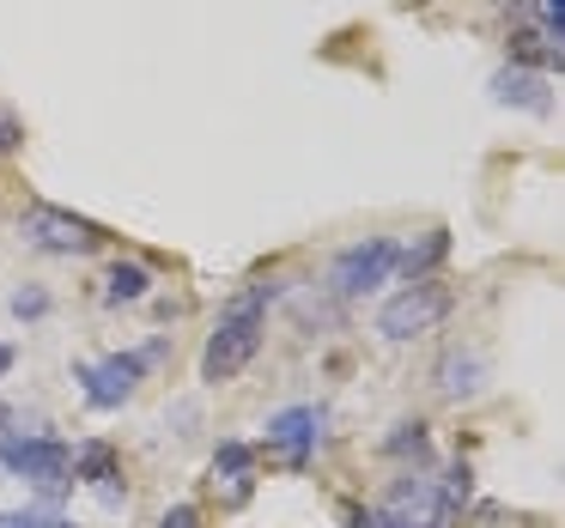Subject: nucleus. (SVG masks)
Segmentation results:
<instances>
[{
	"instance_id": "4468645a",
	"label": "nucleus",
	"mask_w": 565,
	"mask_h": 528,
	"mask_svg": "<svg viewBox=\"0 0 565 528\" xmlns=\"http://www.w3.org/2000/svg\"><path fill=\"white\" fill-rule=\"evenodd\" d=\"M383 450H390V455H414V462H419V455H426V425H419V419H407V425H395Z\"/></svg>"
},
{
	"instance_id": "423d86ee",
	"label": "nucleus",
	"mask_w": 565,
	"mask_h": 528,
	"mask_svg": "<svg viewBox=\"0 0 565 528\" xmlns=\"http://www.w3.org/2000/svg\"><path fill=\"white\" fill-rule=\"evenodd\" d=\"M25 237L38 249H50V256H92V249L104 244L98 225L74 219V213H62V207H31L25 213Z\"/></svg>"
},
{
	"instance_id": "2eb2a0df",
	"label": "nucleus",
	"mask_w": 565,
	"mask_h": 528,
	"mask_svg": "<svg viewBox=\"0 0 565 528\" xmlns=\"http://www.w3.org/2000/svg\"><path fill=\"white\" fill-rule=\"evenodd\" d=\"M13 316H25V322L50 316V292H38V285H25V292H13Z\"/></svg>"
},
{
	"instance_id": "9b49d317",
	"label": "nucleus",
	"mask_w": 565,
	"mask_h": 528,
	"mask_svg": "<svg viewBox=\"0 0 565 528\" xmlns=\"http://www.w3.org/2000/svg\"><path fill=\"white\" fill-rule=\"evenodd\" d=\"M444 256H450V231H426L419 244L395 249V268H402L407 280H426V268H438Z\"/></svg>"
},
{
	"instance_id": "ddd939ff",
	"label": "nucleus",
	"mask_w": 565,
	"mask_h": 528,
	"mask_svg": "<svg viewBox=\"0 0 565 528\" xmlns=\"http://www.w3.org/2000/svg\"><path fill=\"white\" fill-rule=\"evenodd\" d=\"M0 528H74L55 504H25V510H0Z\"/></svg>"
},
{
	"instance_id": "9d476101",
	"label": "nucleus",
	"mask_w": 565,
	"mask_h": 528,
	"mask_svg": "<svg viewBox=\"0 0 565 528\" xmlns=\"http://www.w3.org/2000/svg\"><path fill=\"white\" fill-rule=\"evenodd\" d=\"M492 98L523 104V110H547V91H541V79L529 74V67H504V74H492Z\"/></svg>"
},
{
	"instance_id": "f3484780",
	"label": "nucleus",
	"mask_w": 565,
	"mask_h": 528,
	"mask_svg": "<svg viewBox=\"0 0 565 528\" xmlns=\"http://www.w3.org/2000/svg\"><path fill=\"white\" fill-rule=\"evenodd\" d=\"M19 140H25V122H19L13 110H0V152H13Z\"/></svg>"
},
{
	"instance_id": "7ed1b4c3",
	"label": "nucleus",
	"mask_w": 565,
	"mask_h": 528,
	"mask_svg": "<svg viewBox=\"0 0 565 528\" xmlns=\"http://www.w3.org/2000/svg\"><path fill=\"white\" fill-rule=\"evenodd\" d=\"M444 316H450V292H444L438 280H414L407 292H395L390 304L377 310V334L383 341H414V334L438 328Z\"/></svg>"
},
{
	"instance_id": "f257e3e1",
	"label": "nucleus",
	"mask_w": 565,
	"mask_h": 528,
	"mask_svg": "<svg viewBox=\"0 0 565 528\" xmlns=\"http://www.w3.org/2000/svg\"><path fill=\"white\" fill-rule=\"evenodd\" d=\"M280 298V285L274 280H256L249 292H237L232 304L220 310V328L207 334V353H201V382H232L244 377V365L262 353V316H268V304Z\"/></svg>"
},
{
	"instance_id": "0eeeda50",
	"label": "nucleus",
	"mask_w": 565,
	"mask_h": 528,
	"mask_svg": "<svg viewBox=\"0 0 565 528\" xmlns=\"http://www.w3.org/2000/svg\"><path fill=\"white\" fill-rule=\"evenodd\" d=\"M322 425H329V413H322V407H286V413L268 419V450H280L292 467H305L310 450L322 443Z\"/></svg>"
},
{
	"instance_id": "a211bd4d",
	"label": "nucleus",
	"mask_w": 565,
	"mask_h": 528,
	"mask_svg": "<svg viewBox=\"0 0 565 528\" xmlns=\"http://www.w3.org/2000/svg\"><path fill=\"white\" fill-rule=\"evenodd\" d=\"M347 528H395L383 510H347Z\"/></svg>"
},
{
	"instance_id": "f8f14e48",
	"label": "nucleus",
	"mask_w": 565,
	"mask_h": 528,
	"mask_svg": "<svg viewBox=\"0 0 565 528\" xmlns=\"http://www.w3.org/2000/svg\"><path fill=\"white\" fill-rule=\"evenodd\" d=\"M152 285V273L140 268V261H116L110 273H104V304H140Z\"/></svg>"
},
{
	"instance_id": "1a4fd4ad",
	"label": "nucleus",
	"mask_w": 565,
	"mask_h": 528,
	"mask_svg": "<svg viewBox=\"0 0 565 528\" xmlns=\"http://www.w3.org/2000/svg\"><path fill=\"white\" fill-rule=\"evenodd\" d=\"M480 382H487V358L468 346V353H450L438 365V389L450 395V401H468V395H480Z\"/></svg>"
},
{
	"instance_id": "6e6552de",
	"label": "nucleus",
	"mask_w": 565,
	"mask_h": 528,
	"mask_svg": "<svg viewBox=\"0 0 565 528\" xmlns=\"http://www.w3.org/2000/svg\"><path fill=\"white\" fill-rule=\"evenodd\" d=\"M74 479L98 492L110 510H116V504H128V492L116 486L122 474H116V450H110V443H79V450H74Z\"/></svg>"
},
{
	"instance_id": "6ab92c4d",
	"label": "nucleus",
	"mask_w": 565,
	"mask_h": 528,
	"mask_svg": "<svg viewBox=\"0 0 565 528\" xmlns=\"http://www.w3.org/2000/svg\"><path fill=\"white\" fill-rule=\"evenodd\" d=\"M7 370H13V346L0 341V377H7Z\"/></svg>"
},
{
	"instance_id": "dca6fc26",
	"label": "nucleus",
	"mask_w": 565,
	"mask_h": 528,
	"mask_svg": "<svg viewBox=\"0 0 565 528\" xmlns=\"http://www.w3.org/2000/svg\"><path fill=\"white\" fill-rule=\"evenodd\" d=\"M159 528H201V510L195 504H171V510L159 516Z\"/></svg>"
},
{
	"instance_id": "20e7f679",
	"label": "nucleus",
	"mask_w": 565,
	"mask_h": 528,
	"mask_svg": "<svg viewBox=\"0 0 565 528\" xmlns=\"http://www.w3.org/2000/svg\"><path fill=\"white\" fill-rule=\"evenodd\" d=\"M395 273V237H365V244H347L329 268V292L334 298H365L377 292Z\"/></svg>"
},
{
	"instance_id": "39448f33",
	"label": "nucleus",
	"mask_w": 565,
	"mask_h": 528,
	"mask_svg": "<svg viewBox=\"0 0 565 528\" xmlns=\"http://www.w3.org/2000/svg\"><path fill=\"white\" fill-rule=\"evenodd\" d=\"M74 377H79L86 407L116 413V407H122L128 395L140 389V377H147V358H140V353H110V358H92V365H79Z\"/></svg>"
},
{
	"instance_id": "f03ea898",
	"label": "nucleus",
	"mask_w": 565,
	"mask_h": 528,
	"mask_svg": "<svg viewBox=\"0 0 565 528\" xmlns=\"http://www.w3.org/2000/svg\"><path fill=\"white\" fill-rule=\"evenodd\" d=\"M0 467H7V474H19V479H31V486L43 492V504H55L62 498V492H74V450H67L62 438H13V431H7V438H0Z\"/></svg>"
}]
</instances>
